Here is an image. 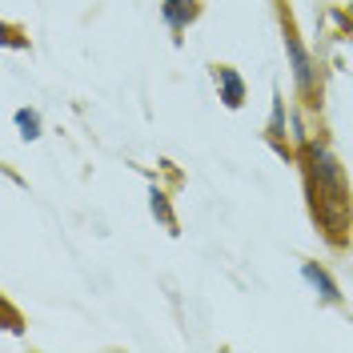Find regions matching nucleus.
<instances>
[{
    "instance_id": "1",
    "label": "nucleus",
    "mask_w": 353,
    "mask_h": 353,
    "mask_svg": "<svg viewBox=\"0 0 353 353\" xmlns=\"http://www.w3.org/2000/svg\"><path fill=\"white\" fill-rule=\"evenodd\" d=\"M285 57H289V68H293V81H297V92L305 101H317V65L309 57V48L301 44V37L285 28Z\"/></svg>"
},
{
    "instance_id": "2",
    "label": "nucleus",
    "mask_w": 353,
    "mask_h": 353,
    "mask_svg": "<svg viewBox=\"0 0 353 353\" xmlns=\"http://www.w3.org/2000/svg\"><path fill=\"white\" fill-rule=\"evenodd\" d=\"M301 277H305V285L325 301V305H341V285L330 277V269L317 261H301Z\"/></svg>"
},
{
    "instance_id": "3",
    "label": "nucleus",
    "mask_w": 353,
    "mask_h": 353,
    "mask_svg": "<svg viewBox=\"0 0 353 353\" xmlns=\"http://www.w3.org/2000/svg\"><path fill=\"white\" fill-rule=\"evenodd\" d=\"M201 17V0H165L161 4V21L169 24L173 41H181V32Z\"/></svg>"
},
{
    "instance_id": "4",
    "label": "nucleus",
    "mask_w": 353,
    "mask_h": 353,
    "mask_svg": "<svg viewBox=\"0 0 353 353\" xmlns=\"http://www.w3.org/2000/svg\"><path fill=\"white\" fill-rule=\"evenodd\" d=\"M213 81H217V92L225 101V109H241L245 105V77L233 65H213Z\"/></svg>"
},
{
    "instance_id": "5",
    "label": "nucleus",
    "mask_w": 353,
    "mask_h": 353,
    "mask_svg": "<svg viewBox=\"0 0 353 353\" xmlns=\"http://www.w3.org/2000/svg\"><path fill=\"white\" fill-rule=\"evenodd\" d=\"M269 145L277 149V157H289V145H285V101H281V92H273V117H269Z\"/></svg>"
},
{
    "instance_id": "6",
    "label": "nucleus",
    "mask_w": 353,
    "mask_h": 353,
    "mask_svg": "<svg viewBox=\"0 0 353 353\" xmlns=\"http://www.w3.org/2000/svg\"><path fill=\"white\" fill-rule=\"evenodd\" d=\"M149 209H153V217L169 229V233H176V213L173 205H169V193H161V189H149Z\"/></svg>"
},
{
    "instance_id": "7",
    "label": "nucleus",
    "mask_w": 353,
    "mask_h": 353,
    "mask_svg": "<svg viewBox=\"0 0 353 353\" xmlns=\"http://www.w3.org/2000/svg\"><path fill=\"white\" fill-rule=\"evenodd\" d=\"M12 121H17V129H21V137L24 141H37V137H41V112L37 109H17V117H12Z\"/></svg>"
}]
</instances>
